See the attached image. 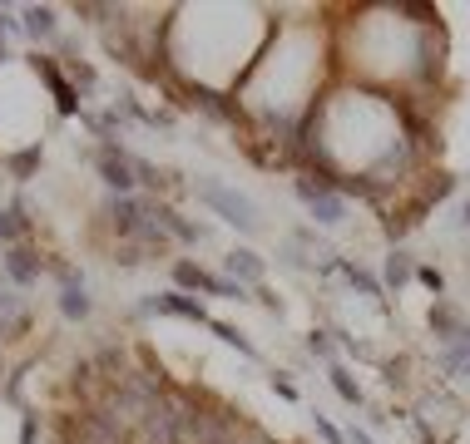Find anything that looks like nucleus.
<instances>
[{
  "mask_svg": "<svg viewBox=\"0 0 470 444\" xmlns=\"http://www.w3.org/2000/svg\"><path fill=\"white\" fill-rule=\"evenodd\" d=\"M416 282H421L426 291L446 296V272H441V267H431V262H416Z\"/></svg>",
  "mask_w": 470,
  "mask_h": 444,
  "instance_id": "obj_16",
  "label": "nucleus"
},
{
  "mask_svg": "<svg viewBox=\"0 0 470 444\" xmlns=\"http://www.w3.org/2000/svg\"><path fill=\"white\" fill-rule=\"evenodd\" d=\"M416 277V262H411V252H406V247H391V252H386V272H381V287H396V291H401L406 287V282H411Z\"/></svg>",
  "mask_w": 470,
  "mask_h": 444,
  "instance_id": "obj_12",
  "label": "nucleus"
},
{
  "mask_svg": "<svg viewBox=\"0 0 470 444\" xmlns=\"http://www.w3.org/2000/svg\"><path fill=\"white\" fill-rule=\"evenodd\" d=\"M426 326H431V336H436L441 351H446V346H461L465 336H470V316L451 301V296H436L431 311H426Z\"/></svg>",
  "mask_w": 470,
  "mask_h": 444,
  "instance_id": "obj_4",
  "label": "nucleus"
},
{
  "mask_svg": "<svg viewBox=\"0 0 470 444\" xmlns=\"http://www.w3.org/2000/svg\"><path fill=\"white\" fill-rule=\"evenodd\" d=\"M144 311L179 316V321H188V326H208V321H213V316H208V306L198 301V296H188V291H159V296H149V301H144Z\"/></svg>",
  "mask_w": 470,
  "mask_h": 444,
  "instance_id": "obj_6",
  "label": "nucleus"
},
{
  "mask_svg": "<svg viewBox=\"0 0 470 444\" xmlns=\"http://www.w3.org/2000/svg\"><path fill=\"white\" fill-rule=\"evenodd\" d=\"M268 385H273L282 400H297V385H292V380H287V370H273V380H268Z\"/></svg>",
  "mask_w": 470,
  "mask_h": 444,
  "instance_id": "obj_19",
  "label": "nucleus"
},
{
  "mask_svg": "<svg viewBox=\"0 0 470 444\" xmlns=\"http://www.w3.org/2000/svg\"><path fill=\"white\" fill-rule=\"evenodd\" d=\"M208 331H213L218 341L228 346V351H238V356H243V361H258V346L248 341V331H238L233 321H218V316H213V321H208Z\"/></svg>",
  "mask_w": 470,
  "mask_h": 444,
  "instance_id": "obj_13",
  "label": "nucleus"
},
{
  "mask_svg": "<svg viewBox=\"0 0 470 444\" xmlns=\"http://www.w3.org/2000/svg\"><path fill=\"white\" fill-rule=\"evenodd\" d=\"M456 227L470 232V198H461V208H456Z\"/></svg>",
  "mask_w": 470,
  "mask_h": 444,
  "instance_id": "obj_22",
  "label": "nucleus"
},
{
  "mask_svg": "<svg viewBox=\"0 0 470 444\" xmlns=\"http://www.w3.org/2000/svg\"><path fill=\"white\" fill-rule=\"evenodd\" d=\"M25 35H35V40L55 35V10H35V5H30L25 10Z\"/></svg>",
  "mask_w": 470,
  "mask_h": 444,
  "instance_id": "obj_14",
  "label": "nucleus"
},
{
  "mask_svg": "<svg viewBox=\"0 0 470 444\" xmlns=\"http://www.w3.org/2000/svg\"><path fill=\"white\" fill-rule=\"evenodd\" d=\"M302 346H307V356H317V361H337V341H332V331H307V341H302Z\"/></svg>",
  "mask_w": 470,
  "mask_h": 444,
  "instance_id": "obj_15",
  "label": "nucleus"
},
{
  "mask_svg": "<svg viewBox=\"0 0 470 444\" xmlns=\"http://www.w3.org/2000/svg\"><path fill=\"white\" fill-rule=\"evenodd\" d=\"M35 69H40V79L50 84V94H55V104H60V109H65V114H75V109H80V94H75V84H70L65 74L55 69V60L35 55Z\"/></svg>",
  "mask_w": 470,
  "mask_h": 444,
  "instance_id": "obj_9",
  "label": "nucleus"
},
{
  "mask_svg": "<svg viewBox=\"0 0 470 444\" xmlns=\"http://www.w3.org/2000/svg\"><path fill=\"white\" fill-rule=\"evenodd\" d=\"M332 272H342V282H347L352 291H362V296H371V301H381L386 296V287H381V277H371L362 262H352V257H337V267Z\"/></svg>",
  "mask_w": 470,
  "mask_h": 444,
  "instance_id": "obj_10",
  "label": "nucleus"
},
{
  "mask_svg": "<svg viewBox=\"0 0 470 444\" xmlns=\"http://www.w3.org/2000/svg\"><path fill=\"white\" fill-rule=\"evenodd\" d=\"M55 277H60V311H65L70 321H85V316H89V291H85V282H80L70 267H55Z\"/></svg>",
  "mask_w": 470,
  "mask_h": 444,
  "instance_id": "obj_8",
  "label": "nucleus"
},
{
  "mask_svg": "<svg viewBox=\"0 0 470 444\" xmlns=\"http://www.w3.org/2000/svg\"><path fill=\"white\" fill-rule=\"evenodd\" d=\"M258 301H263V306H268V311H273V316H282V296H273L268 287H258Z\"/></svg>",
  "mask_w": 470,
  "mask_h": 444,
  "instance_id": "obj_21",
  "label": "nucleus"
},
{
  "mask_svg": "<svg viewBox=\"0 0 470 444\" xmlns=\"http://www.w3.org/2000/svg\"><path fill=\"white\" fill-rule=\"evenodd\" d=\"M0 267L10 272V282H15V287H30V282H40L45 262H40L30 247H20V242H15V247H5V252H0Z\"/></svg>",
  "mask_w": 470,
  "mask_h": 444,
  "instance_id": "obj_7",
  "label": "nucleus"
},
{
  "mask_svg": "<svg viewBox=\"0 0 470 444\" xmlns=\"http://www.w3.org/2000/svg\"><path fill=\"white\" fill-rule=\"evenodd\" d=\"M347 444H376V439H371L367 425H357V420H352V425H347Z\"/></svg>",
  "mask_w": 470,
  "mask_h": 444,
  "instance_id": "obj_20",
  "label": "nucleus"
},
{
  "mask_svg": "<svg viewBox=\"0 0 470 444\" xmlns=\"http://www.w3.org/2000/svg\"><path fill=\"white\" fill-rule=\"evenodd\" d=\"M223 277L238 282L243 291H258V287H268V257H258L253 247H233L223 257Z\"/></svg>",
  "mask_w": 470,
  "mask_h": 444,
  "instance_id": "obj_5",
  "label": "nucleus"
},
{
  "mask_svg": "<svg viewBox=\"0 0 470 444\" xmlns=\"http://www.w3.org/2000/svg\"><path fill=\"white\" fill-rule=\"evenodd\" d=\"M174 291H188V296H218V301H253V296L238 287V282L218 277V272L198 267V262H188V257L174 262Z\"/></svg>",
  "mask_w": 470,
  "mask_h": 444,
  "instance_id": "obj_3",
  "label": "nucleus"
},
{
  "mask_svg": "<svg viewBox=\"0 0 470 444\" xmlns=\"http://www.w3.org/2000/svg\"><path fill=\"white\" fill-rule=\"evenodd\" d=\"M193 193H198V203L213 208V213L223 217L228 227H238L243 237H258V232H263V213H258V203L248 193H238L233 183H223V178H198Z\"/></svg>",
  "mask_w": 470,
  "mask_h": 444,
  "instance_id": "obj_1",
  "label": "nucleus"
},
{
  "mask_svg": "<svg viewBox=\"0 0 470 444\" xmlns=\"http://www.w3.org/2000/svg\"><path fill=\"white\" fill-rule=\"evenodd\" d=\"M312 425H317V435H322V439H327V444H347V435H342V430H337V425H332V420H327V415H312Z\"/></svg>",
  "mask_w": 470,
  "mask_h": 444,
  "instance_id": "obj_18",
  "label": "nucleus"
},
{
  "mask_svg": "<svg viewBox=\"0 0 470 444\" xmlns=\"http://www.w3.org/2000/svg\"><path fill=\"white\" fill-rule=\"evenodd\" d=\"M292 193H297L302 208H307L312 227H342V222H347V193H342L337 183H327V178L297 173L292 178Z\"/></svg>",
  "mask_w": 470,
  "mask_h": 444,
  "instance_id": "obj_2",
  "label": "nucleus"
},
{
  "mask_svg": "<svg viewBox=\"0 0 470 444\" xmlns=\"http://www.w3.org/2000/svg\"><path fill=\"white\" fill-rule=\"evenodd\" d=\"M0 375H5V365H0Z\"/></svg>",
  "mask_w": 470,
  "mask_h": 444,
  "instance_id": "obj_23",
  "label": "nucleus"
},
{
  "mask_svg": "<svg viewBox=\"0 0 470 444\" xmlns=\"http://www.w3.org/2000/svg\"><path fill=\"white\" fill-rule=\"evenodd\" d=\"M35 163H40V148H25V153L10 158V173H15V178H30V173H35Z\"/></svg>",
  "mask_w": 470,
  "mask_h": 444,
  "instance_id": "obj_17",
  "label": "nucleus"
},
{
  "mask_svg": "<svg viewBox=\"0 0 470 444\" xmlns=\"http://www.w3.org/2000/svg\"><path fill=\"white\" fill-rule=\"evenodd\" d=\"M327 380H332V390L342 395V405H352V410L367 405V390H362V380L352 375V370L342 365V361H332V365H327Z\"/></svg>",
  "mask_w": 470,
  "mask_h": 444,
  "instance_id": "obj_11",
  "label": "nucleus"
}]
</instances>
